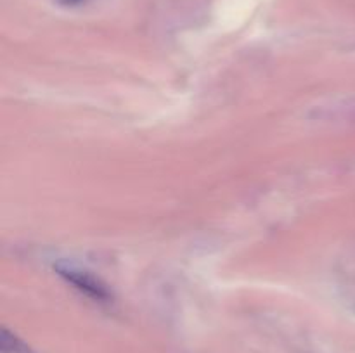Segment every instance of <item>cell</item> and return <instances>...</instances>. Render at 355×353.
Wrapping results in <instances>:
<instances>
[{
    "mask_svg": "<svg viewBox=\"0 0 355 353\" xmlns=\"http://www.w3.org/2000/svg\"><path fill=\"white\" fill-rule=\"evenodd\" d=\"M61 6H78V3L85 2V0H58Z\"/></svg>",
    "mask_w": 355,
    "mask_h": 353,
    "instance_id": "obj_3",
    "label": "cell"
},
{
    "mask_svg": "<svg viewBox=\"0 0 355 353\" xmlns=\"http://www.w3.org/2000/svg\"><path fill=\"white\" fill-rule=\"evenodd\" d=\"M55 270L59 272V275L64 277L68 282H71L76 289L85 293L87 296L94 298V300L97 301L110 300V294H107L106 287H104L103 284L97 282V280L94 279V277H90L89 273L80 272V270H75V269H69V266H61V265L55 266Z\"/></svg>",
    "mask_w": 355,
    "mask_h": 353,
    "instance_id": "obj_1",
    "label": "cell"
},
{
    "mask_svg": "<svg viewBox=\"0 0 355 353\" xmlns=\"http://www.w3.org/2000/svg\"><path fill=\"white\" fill-rule=\"evenodd\" d=\"M0 345H2L3 353H31V350L23 341H19L16 336L10 334L6 329L2 331V343Z\"/></svg>",
    "mask_w": 355,
    "mask_h": 353,
    "instance_id": "obj_2",
    "label": "cell"
}]
</instances>
